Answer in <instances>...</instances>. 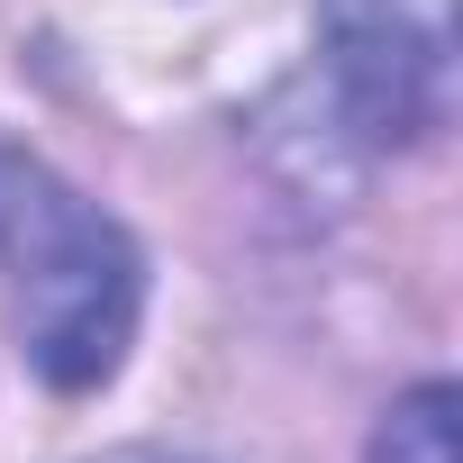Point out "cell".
<instances>
[{
    "label": "cell",
    "mask_w": 463,
    "mask_h": 463,
    "mask_svg": "<svg viewBox=\"0 0 463 463\" xmlns=\"http://www.w3.org/2000/svg\"><path fill=\"white\" fill-rule=\"evenodd\" d=\"M0 282L19 309V345L55 391H91L118 373L146 300V264L73 182L37 155L0 146Z\"/></svg>",
    "instance_id": "obj_1"
},
{
    "label": "cell",
    "mask_w": 463,
    "mask_h": 463,
    "mask_svg": "<svg viewBox=\"0 0 463 463\" xmlns=\"http://www.w3.org/2000/svg\"><path fill=\"white\" fill-rule=\"evenodd\" d=\"M373 463H454V391H445V382L409 391V400L382 418Z\"/></svg>",
    "instance_id": "obj_2"
},
{
    "label": "cell",
    "mask_w": 463,
    "mask_h": 463,
    "mask_svg": "<svg viewBox=\"0 0 463 463\" xmlns=\"http://www.w3.org/2000/svg\"><path fill=\"white\" fill-rule=\"evenodd\" d=\"M109 463H200V454H109Z\"/></svg>",
    "instance_id": "obj_3"
}]
</instances>
